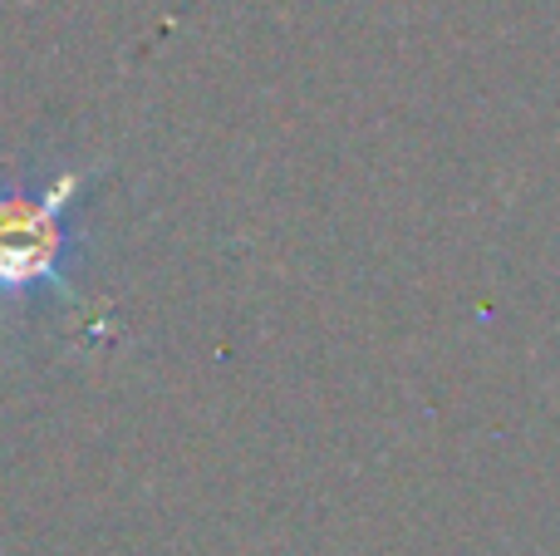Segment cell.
I'll list each match as a JSON object with an SVG mask.
<instances>
[{"label":"cell","mask_w":560,"mask_h":556,"mask_svg":"<svg viewBox=\"0 0 560 556\" xmlns=\"http://www.w3.org/2000/svg\"><path fill=\"white\" fill-rule=\"evenodd\" d=\"M114 167V158L59 167L39 187H0V311H25L35 296H55L89 331L104 335V305L74 281L79 232L69 227L74 202Z\"/></svg>","instance_id":"obj_1"}]
</instances>
